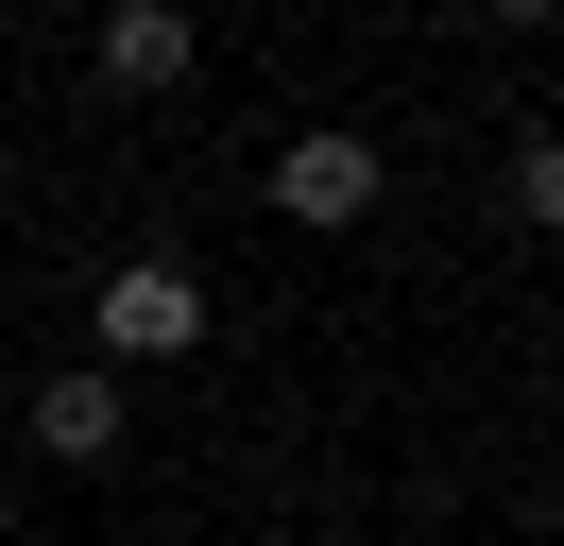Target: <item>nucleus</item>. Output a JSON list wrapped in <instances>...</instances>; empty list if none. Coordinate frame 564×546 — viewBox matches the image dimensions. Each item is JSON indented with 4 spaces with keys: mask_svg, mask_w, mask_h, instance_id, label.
<instances>
[{
    "mask_svg": "<svg viewBox=\"0 0 564 546\" xmlns=\"http://www.w3.org/2000/svg\"><path fill=\"white\" fill-rule=\"evenodd\" d=\"M513 222H564V136H513Z\"/></svg>",
    "mask_w": 564,
    "mask_h": 546,
    "instance_id": "39448f33",
    "label": "nucleus"
},
{
    "mask_svg": "<svg viewBox=\"0 0 564 546\" xmlns=\"http://www.w3.org/2000/svg\"><path fill=\"white\" fill-rule=\"evenodd\" d=\"M188 341H206V273L188 256H120L104 273V375L120 359H188Z\"/></svg>",
    "mask_w": 564,
    "mask_h": 546,
    "instance_id": "f257e3e1",
    "label": "nucleus"
},
{
    "mask_svg": "<svg viewBox=\"0 0 564 546\" xmlns=\"http://www.w3.org/2000/svg\"><path fill=\"white\" fill-rule=\"evenodd\" d=\"M104 86H188V0H104Z\"/></svg>",
    "mask_w": 564,
    "mask_h": 546,
    "instance_id": "20e7f679",
    "label": "nucleus"
},
{
    "mask_svg": "<svg viewBox=\"0 0 564 546\" xmlns=\"http://www.w3.org/2000/svg\"><path fill=\"white\" fill-rule=\"evenodd\" d=\"M377 188H393V154H377V136H291V154H274V205H291V222H325V239H343V222H377Z\"/></svg>",
    "mask_w": 564,
    "mask_h": 546,
    "instance_id": "f03ea898",
    "label": "nucleus"
},
{
    "mask_svg": "<svg viewBox=\"0 0 564 546\" xmlns=\"http://www.w3.org/2000/svg\"><path fill=\"white\" fill-rule=\"evenodd\" d=\"M0 427H35V444H52V461H120V427H138V393H120V375H104V359H69V375H52V393H35V410H0Z\"/></svg>",
    "mask_w": 564,
    "mask_h": 546,
    "instance_id": "7ed1b4c3",
    "label": "nucleus"
},
{
    "mask_svg": "<svg viewBox=\"0 0 564 546\" xmlns=\"http://www.w3.org/2000/svg\"><path fill=\"white\" fill-rule=\"evenodd\" d=\"M0 205H18V188H0Z\"/></svg>",
    "mask_w": 564,
    "mask_h": 546,
    "instance_id": "0eeeda50",
    "label": "nucleus"
},
{
    "mask_svg": "<svg viewBox=\"0 0 564 546\" xmlns=\"http://www.w3.org/2000/svg\"><path fill=\"white\" fill-rule=\"evenodd\" d=\"M496 18H547V0H496Z\"/></svg>",
    "mask_w": 564,
    "mask_h": 546,
    "instance_id": "423d86ee",
    "label": "nucleus"
}]
</instances>
